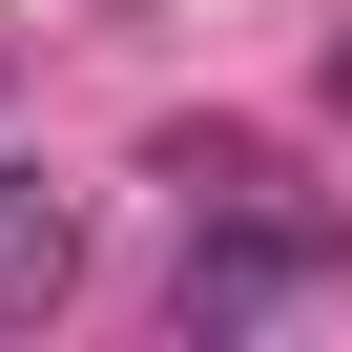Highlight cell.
Wrapping results in <instances>:
<instances>
[{
	"label": "cell",
	"mask_w": 352,
	"mask_h": 352,
	"mask_svg": "<svg viewBox=\"0 0 352 352\" xmlns=\"http://www.w3.org/2000/svg\"><path fill=\"white\" fill-rule=\"evenodd\" d=\"M63 249H83V228L42 208V166H0V311H42V290H63Z\"/></svg>",
	"instance_id": "2"
},
{
	"label": "cell",
	"mask_w": 352,
	"mask_h": 352,
	"mask_svg": "<svg viewBox=\"0 0 352 352\" xmlns=\"http://www.w3.org/2000/svg\"><path fill=\"white\" fill-rule=\"evenodd\" d=\"M311 290H352V208H270V187H228L166 311H187V352H228V331H270V311H311Z\"/></svg>",
	"instance_id": "1"
},
{
	"label": "cell",
	"mask_w": 352,
	"mask_h": 352,
	"mask_svg": "<svg viewBox=\"0 0 352 352\" xmlns=\"http://www.w3.org/2000/svg\"><path fill=\"white\" fill-rule=\"evenodd\" d=\"M166 187H187V208H228V187H270V145H249V124H187V145H166Z\"/></svg>",
	"instance_id": "3"
}]
</instances>
